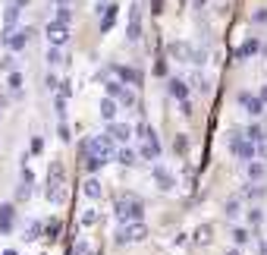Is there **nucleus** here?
I'll return each mask as SVG.
<instances>
[{
  "mask_svg": "<svg viewBox=\"0 0 267 255\" xmlns=\"http://www.w3.org/2000/svg\"><path fill=\"white\" fill-rule=\"evenodd\" d=\"M48 202H54V205L66 202V170H63V161H51V167H48Z\"/></svg>",
  "mask_w": 267,
  "mask_h": 255,
  "instance_id": "obj_1",
  "label": "nucleus"
},
{
  "mask_svg": "<svg viewBox=\"0 0 267 255\" xmlns=\"http://www.w3.org/2000/svg\"><path fill=\"white\" fill-rule=\"evenodd\" d=\"M113 211H117V217L123 224H132V221H142L145 208H142V202H135V199H120L117 205H113Z\"/></svg>",
  "mask_w": 267,
  "mask_h": 255,
  "instance_id": "obj_2",
  "label": "nucleus"
},
{
  "mask_svg": "<svg viewBox=\"0 0 267 255\" xmlns=\"http://www.w3.org/2000/svg\"><path fill=\"white\" fill-rule=\"evenodd\" d=\"M44 35H48V41L54 44V48H63V44L73 38V32H69V26L66 22H57V19H51L48 26H44Z\"/></svg>",
  "mask_w": 267,
  "mask_h": 255,
  "instance_id": "obj_3",
  "label": "nucleus"
},
{
  "mask_svg": "<svg viewBox=\"0 0 267 255\" xmlns=\"http://www.w3.org/2000/svg\"><path fill=\"white\" fill-rule=\"evenodd\" d=\"M32 35H35L32 29H13V32L7 35V38H0V44H7L10 51H16V54H19V51H26V44L32 41Z\"/></svg>",
  "mask_w": 267,
  "mask_h": 255,
  "instance_id": "obj_4",
  "label": "nucleus"
},
{
  "mask_svg": "<svg viewBox=\"0 0 267 255\" xmlns=\"http://www.w3.org/2000/svg\"><path fill=\"white\" fill-rule=\"evenodd\" d=\"M148 236V227L142 221H132V224H123L120 233H117V242H135V239H145Z\"/></svg>",
  "mask_w": 267,
  "mask_h": 255,
  "instance_id": "obj_5",
  "label": "nucleus"
},
{
  "mask_svg": "<svg viewBox=\"0 0 267 255\" xmlns=\"http://www.w3.org/2000/svg\"><path fill=\"white\" fill-rule=\"evenodd\" d=\"M229 142H233V155H236L239 161H254V158H258L254 145L248 142V139H242L239 133H233V136H229Z\"/></svg>",
  "mask_w": 267,
  "mask_h": 255,
  "instance_id": "obj_6",
  "label": "nucleus"
},
{
  "mask_svg": "<svg viewBox=\"0 0 267 255\" xmlns=\"http://www.w3.org/2000/svg\"><path fill=\"white\" fill-rule=\"evenodd\" d=\"M107 136H110L117 145H126V142L132 139V126H129V123H117V120H113V123L107 126Z\"/></svg>",
  "mask_w": 267,
  "mask_h": 255,
  "instance_id": "obj_7",
  "label": "nucleus"
},
{
  "mask_svg": "<svg viewBox=\"0 0 267 255\" xmlns=\"http://www.w3.org/2000/svg\"><path fill=\"white\" fill-rule=\"evenodd\" d=\"M126 38H129V41H138V38H142V10H138V4H132L129 26H126Z\"/></svg>",
  "mask_w": 267,
  "mask_h": 255,
  "instance_id": "obj_8",
  "label": "nucleus"
},
{
  "mask_svg": "<svg viewBox=\"0 0 267 255\" xmlns=\"http://www.w3.org/2000/svg\"><path fill=\"white\" fill-rule=\"evenodd\" d=\"M239 104H242V110L251 113V117H261V110H264V101L258 95H248V91H242V95H239Z\"/></svg>",
  "mask_w": 267,
  "mask_h": 255,
  "instance_id": "obj_9",
  "label": "nucleus"
},
{
  "mask_svg": "<svg viewBox=\"0 0 267 255\" xmlns=\"http://www.w3.org/2000/svg\"><path fill=\"white\" fill-rule=\"evenodd\" d=\"M138 158H145V161H157L160 158V142H157V133H151L145 139V145H142V152H138Z\"/></svg>",
  "mask_w": 267,
  "mask_h": 255,
  "instance_id": "obj_10",
  "label": "nucleus"
},
{
  "mask_svg": "<svg viewBox=\"0 0 267 255\" xmlns=\"http://www.w3.org/2000/svg\"><path fill=\"white\" fill-rule=\"evenodd\" d=\"M117 76H120V82L126 85H142L145 82V76H142V69H135V66H117Z\"/></svg>",
  "mask_w": 267,
  "mask_h": 255,
  "instance_id": "obj_11",
  "label": "nucleus"
},
{
  "mask_svg": "<svg viewBox=\"0 0 267 255\" xmlns=\"http://www.w3.org/2000/svg\"><path fill=\"white\" fill-rule=\"evenodd\" d=\"M13 217H16V208L13 205H0V233H13Z\"/></svg>",
  "mask_w": 267,
  "mask_h": 255,
  "instance_id": "obj_12",
  "label": "nucleus"
},
{
  "mask_svg": "<svg viewBox=\"0 0 267 255\" xmlns=\"http://www.w3.org/2000/svg\"><path fill=\"white\" fill-rule=\"evenodd\" d=\"M154 173V180H157V189H164V192H170L173 186H176V180H173V173L167 170V167H154L151 170Z\"/></svg>",
  "mask_w": 267,
  "mask_h": 255,
  "instance_id": "obj_13",
  "label": "nucleus"
},
{
  "mask_svg": "<svg viewBox=\"0 0 267 255\" xmlns=\"http://www.w3.org/2000/svg\"><path fill=\"white\" fill-rule=\"evenodd\" d=\"M167 88H170V95H173V98H179V104H182V101H189V85H185L179 76H173L170 82H167Z\"/></svg>",
  "mask_w": 267,
  "mask_h": 255,
  "instance_id": "obj_14",
  "label": "nucleus"
},
{
  "mask_svg": "<svg viewBox=\"0 0 267 255\" xmlns=\"http://www.w3.org/2000/svg\"><path fill=\"white\" fill-rule=\"evenodd\" d=\"M264 177H267V164H264V161H261V158L248 161V180H251V183H261Z\"/></svg>",
  "mask_w": 267,
  "mask_h": 255,
  "instance_id": "obj_15",
  "label": "nucleus"
},
{
  "mask_svg": "<svg viewBox=\"0 0 267 255\" xmlns=\"http://www.w3.org/2000/svg\"><path fill=\"white\" fill-rule=\"evenodd\" d=\"M113 161H120V164H123V167H132V164H135V161H138V155L132 152V148H129V145H120V148H117V155H113Z\"/></svg>",
  "mask_w": 267,
  "mask_h": 255,
  "instance_id": "obj_16",
  "label": "nucleus"
},
{
  "mask_svg": "<svg viewBox=\"0 0 267 255\" xmlns=\"http://www.w3.org/2000/svg\"><path fill=\"white\" fill-rule=\"evenodd\" d=\"M258 51H261V41H258V38H248V41L236 51V57H239V60H248V57H254Z\"/></svg>",
  "mask_w": 267,
  "mask_h": 255,
  "instance_id": "obj_17",
  "label": "nucleus"
},
{
  "mask_svg": "<svg viewBox=\"0 0 267 255\" xmlns=\"http://www.w3.org/2000/svg\"><path fill=\"white\" fill-rule=\"evenodd\" d=\"M117 107H120V104L113 101V98H104L101 101V117L107 120V123H113V120H117Z\"/></svg>",
  "mask_w": 267,
  "mask_h": 255,
  "instance_id": "obj_18",
  "label": "nucleus"
},
{
  "mask_svg": "<svg viewBox=\"0 0 267 255\" xmlns=\"http://www.w3.org/2000/svg\"><path fill=\"white\" fill-rule=\"evenodd\" d=\"M85 195H88L91 202H101V195H104L101 180H95V177H91V180H85Z\"/></svg>",
  "mask_w": 267,
  "mask_h": 255,
  "instance_id": "obj_19",
  "label": "nucleus"
},
{
  "mask_svg": "<svg viewBox=\"0 0 267 255\" xmlns=\"http://www.w3.org/2000/svg\"><path fill=\"white\" fill-rule=\"evenodd\" d=\"M113 101H117L120 107H135V104H138V98H135V91H132V88H126V85H123V91H120V95L113 98Z\"/></svg>",
  "mask_w": 267,
  "mask_h": 255,
  "instance_id": "obj_20",
  "label": "nucleus"
},
{
  "mask_svg": "<svg viewBox=\"0 0 267 255\" xmlns=\"http://www.w3.org/2000/svg\"><path fill=\"white\" fill-rule=\"evenodd\" d=\"M113 22H117V4H107V10H104V19H101V32H110Z\"/></svg>",
  "mask_w": 267,
  "mask_h": 255,
  "instance_id": "obj_21",
  "label": "nucleus"
},
{
  "mask_svg": "<svg viewBox=\"0 0 267 255\" xmlns=\"http://www.w3.org/2000/svg\"><path fill=\"white\" fill-rule=\"evenodd\" d=\"M242 139H248V142H251V145H258V142H261V139H264V126H261V123H251V126H248V130H245V133H242Z\"/></svg>",
  "mask_w": 267,
  "mask_h": 255,
  "instance_id": "obj_22",
  "label": "nucleus"
},
{
  "mask_svg": "<svg viewBox=\"0 0 267 255\" xmlns=\"http://www.w3.org/2000/svg\"><path fill=\"white\" fill-rule=\"evenodd\" d=\"M170 57H176V60H189V44L173 41V44H170Z\"/></svg>",
  "mask_w": 267,
  "mask_h": 255,
  "instance_id": "obj_23",
  "label": "nucleus"
},
{
  "mask_svg": "<svg viewBox=\"0 0 267 255\" xmlns=\"http://www.w3.org/2000/svg\"><path fill=\"white\" fill-rule=\"evenodd\" d=\"M44 60H48V66H57V63H63L66 57H63V51H60V48H54V44H51L48 54H44Z\"/></svg>",
  "mask_w": 267,
  "mask_h": 255,
  "instance_id": "obj_24",
  "label": "nucleus"
},
{
  "mask_svg": "<svg viewBox=\"0 0 267 255\" xmlns=\"http://www.w3.org/2000/svg\"><path fill=\"white\" fill-rule=\"evenodd\" d=\"M60 230H63L60 221H48V224H44V236H48V239H57V236H60Z\"/></svg>",
  "mask_w": 267,
  "mask_h": 255,
  "instance_id": "obj_25",
  "label": "nucleus"
},
{
  "mask_svg": "<svg viewBox=\"0 0 267 255\" xmlns=\"http://www.w3.org/2000/svg\"><path fill=\"white\" fill-rule=\"evenodd\" d=\"M233 239H236V246H245L251 236H248V230H245V227H233Z\"/></svg>",
  "mask_w": 267,
  "mask_h": 255,
  "instance_id": "obj_26",
  "label": "nucleus"
},
{
  "mask_svg": "<svg viewBox=\"0 0 267 255\" xmlns=\"http://www.w3.org/2000/svg\"><path fill=\"white\" fill-rule=\"evenodd\" d=\"M54 19L69 26V22H73V10H69V7H57V16H54Z\"/></svg>",
  "mask_w": 267,
  "mask_h": 255,
  "instance_id": "obj_27",
  "label": "nucleus"
},
{
  "mask_svg": "<svg viewBox=\"0 0 267 255\" xmlns=\"http://www.w3.org/2000/svg\"><path fill=\"white\" fill-rule=\"evenodd\" d=\"M104 85H107V98H117L123 91V82H113V79H104Z\"/></svg>",
  "mask_w": 267,
  "mask_h": 255,
  "instance_id": "obj_28",
  "label": "nucleus"
},
{
  "mask_svg": "<svg viewBox=\"0 0 267 255\" xmlns=\"http://www.w3.org/2000/svg\"><path fill=\"white\" fill-rule=\"evenodd\" d=\"M44 88H48V91H57V88H60V76L48 73V79H44Z\"/></svg>",
  "mask_w": 267,
  "mask_h": 255,
  "instance_id": "obj_29",
  "label": "nucleus"
},
{
  "mask_svg": "<svg viewBox=\"0 0 267 255\" xmlns=\"http://www.w3.org/2000/svg\"><path fill=\"white\" fill-rule=\"evenodd\" d=\"M22 79H26L22 73H10V79H7V82H10V88H13V91H19V88H22Z\"/></svg>",
  "mask_w": 267,
  "mask_h": 255,
  "instance_id": "obj_30",
  "label": "nucleus"
},
{
  "mask_svg": "<svg viewBox=\"0 0 267 255\" xmlns=\"http://www.w3.org/2000/svg\"><path fill=\"white\" fill-rule=\"evenodd\" d=\"M82 224H85V227H91V224H98V211H95V208H88V211L82 214Z\"/></svg>",
  "mask_w": 267,
  "mask_h": 255,
  "instance_id": "obj_31",
  "label": "nucleus"
},
{
  "mask_svg": "<svg viewBox=\"0 0 267 255\" xmlns=\"http://www.w3.org/2000/svg\"><path fill=\"white\" fill-rule=\"evenodd\" d=\"M248 221H251L254 227H258V224L264 221V214H261V208H248Z\"/></svg>",
  "mask_w": 267,
  "mask_h": 255,
  "instance_id": "obj_32",
  "label": "nucleus"
},
{
  "mask_svg": "<svg viewBox=\"0 0 267 255\" xmlns=\"http://www.w3.org/2000/svg\"><path fill=\"white\" fill-rule=\"evenodd\" d=\"M245 195L248 199H264V186H245Z\"/></svg>",
  "mask_w": 267,
  "mask_h": 255,
  "instance_id": "obj_33",
  "label": "nucleus"
},
{
  "mask_svg": "<svg viewBox=\"0 0 267 255\" xmlns=\"http://www.w3.org/2000/svg\"><path fill=\"white\" fill-rule=\"evenodd\" d=\"M73 252H76V255H91V246H88L85 239H79L76 246H73Z\"/></svg>",
  "mask_w": 267,
  "mask_h": 255,
  "instance_id": "obj_34",
  "label": "nucleus"
},
{
  "mask_svg": "<svg viewBox=\"0 0 267 255\" xmlns=\"http://www.w3.org/2000/svg\"><path fill=\"white\" fill-rule=\"evenodd\" d=\"M254 152H258V158H261V161H267V133H264V139H261V142L254 145Z\"/></svg>",
  "mask_w": 267,
  "mask_h": 255,
  "instance_id": "obj_35",
  "label": "nucleus"
},
{
  "mask_svg": "<svg viewBox=\"0 0 267 255\" xmlns=\"http://www.w3.org/2000/svg\"><path fill=\"white\" fill-rule=\"evenodd\" d=\"M185 145H189V142H185V136H176V139H173V148H176L179 155L185 152Z\"/></svg>",
  "mask_w": 267,
  "mask_h": 255,
  "instance_id": "obj_36",
  "label": "nucleus"
},
{
  "mask_svg": "<svg viewBox=\"0 0 267 255\" xmlns=\"http://www.w3.org/2000/svg\"><path fill=\"white\" fill-rule=\"evenodd\" d=\"M239 211H242V208H239V202H229V205H226V214H229V217H236Z\"/></svg>",
  "mask_w": 267,
  "mask_h": 255,
  "instance_id": "obj_37",
  "label": "nucleus"
},
{
  "mask_svg": "<svg viewBox=\"0 0 267 255\" xmlns=\"http://www.w3.org/2000/svg\"><path fill=\"white\" fill-rule=\"evenodd\" d=\"M41 148H44V142H41V139H32V152H35V155H38V152H41Z\"/></svg>",
  "mask_w": 267,
  "mask_h": 255,
  "instance_id": "obj_38",
  "label": "nucleus"
},
{
  "mask_svg": "<svg viewBox=\"0 0 267 255\" xmlns=\"http://www.w3.org/2000/svg\"><path fill=\"white\" fill-rule=\"evenodd\" d=\"M10 4H13V7H16V10H26V7H29V4H32V0H10Z\"/></svg>",
  "mask_w": 267,
  "mask_h": 255,
  "instance_id": "obj_39",
  "label": "nucleus"
},
{
  "mask_svg": "<svg viewBox=\"0 0 267 255\" xmlns=\"http://www.w3.org/2000/svg\"><path fill=\"white\" fill-rule=\"evenodd\" d=\"M60 139H63V142H69V126L66 123H60Z\"/></svg>",
  "mask_w": 267,
  "mask_h": 255,
  "instance_id": "obj_40",
  "label": "nucleus"
},
{
  "mask_svg": "<svg viewBox=\"0 0 267 255\" xmlns=\"http://www.w3.org/2000/svg\"><path fill=\"white\" fill-rule=\"evenodd\" d=\"M267 19V10H258V13H254V22H264Z\"/></svg>",
  "mask_w": 267,
  "mask_h": 255,
  "instance_id": "obj_41",
  "label": "nucleus"
},
{
  "mask_svg": "<svg viewBox=\"0 0 267 255\" xmlns=\"http://www.w3.org/2000/svg\"><path fill=\"white\" fill-rule=\"evenodd\" d=\"M51 4H54V7H69L73 0H51Z\"/></svg>",
  "mask_w": 267,
  "mask_h": 255,
  "instance_id": "obj_42",
  "label": "nucleus"
},
{
  "mask_svg": "<svg viewBox=\"0 0 267 255\" xmlns=\"http://www.w3.org/2000/svg\"><path fill=\"white\" fill-rule=\"evenodd\" d=\"M258 98H261V101H264V104H267V85H264V88H261V95H258Z\"/></svg>",
  "mask_w": 267,
  "mask_h": 255,
  "instance_id": "obj_43",
  "label": "nucleus"
},
{
  "mask_svg": "<svg viewBox=\"0 0 267 255\" xmlns=\"http://www.w3.org/2000/svg\"><path fill=\"white\" fill-rule=\"evenodd\" d=\"M204 4H207V0H195V7H198V10H201V7H204Z\"/></svg>",
  "mask_w": 267,
  "mask_h": 255,
  "instance_id": "obj_44",
  "label": "nucleus"
},
{
  "mask_svg": "<svg viewBox=\"0 0 267 255\" xmlns=\"http://www.w3.org/2000/svg\"><path fill=\"white\" fill-rule=\"evenodd\" d=\"M4 255H19V252H16V249H7V252H4Z\"/></svg>",
  "mask_w": 267,
  "mask_h": 255,
  "instance_id": "obj_45",
  "label": "nucleus"
},
{
  "mask_svg": "<svg viewBox=\"0 0 267 255\" xmlns=\"http://www.w3.org/2000/svg\"><path fill=\"white\" fill-rule=\"evenodd\" d=\"M226 255H242V252H239V249H229V252H226Z\"/></svg>",
  "mask_w": 267,
  "mask_h": 255,
  "instance_id": "obj_46",
  "label": "nucleus"
},
{
  "mask_svg": "<svg viewBox=\"0 0 267 255\" xmlns=\"http://www.w3.org/2000/svg\"><path fill=\"white\" fill-rule=\"evenodd\" d=\"M261 255H267V242H261Z\"/></svg>",
  "mask_w": 267,
  "mask_h": 255,
  "instance_id": "obj_47",
  "label": "nucleus"
}]
</instances>
